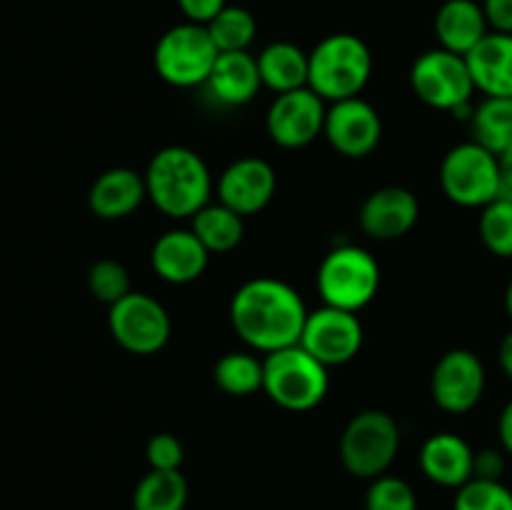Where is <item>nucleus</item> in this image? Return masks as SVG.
Listing matches in <instances>:
<instances>
[{
    "instance_id": "obj_1",
    "label": "nucleus",
    "mask_w": 512,
    "mask_h": 510,
    "mask_svg": "<svg viewBox=\"0 0 512 510\" xmlns=\"http://www.w3.org/2000/svg\"><path fill=\"white\" fill-rule=\"evenodd\" d=\"M228 313L238 338L268 355L300 343L310 310L285 280L253 278L235 290Z\"/></svg>"
},
{
    "instance_id": "obj_2",
    "label": "nucleus",
    "mask_w": 512,
    "mask_h": 510,
    "mask_svg": "<svg viewBox=\"0 0 512 510\" xmlns=\"http://www.w3.org/2000/svg\"><path fill=\"white\" fill-rule=\"evenodd\" d=\"M148 200L173 220L193 218L210 203L213 175L205 160L185 145H168L150 158L143 173Z\"/></svg>"
},
{
    "instance_id": "obj_3",
    "label": "nucleus",
    "mask_w": 512,
    "mask_h": 510,
    "mask_svg": "<svg viewBox=\"0 0 512 510\" xmlns=\"http://www.w3.org/2000/svg\"><path fill=\"white\" fill-rule=\"evenodd\" d=\"M373 75V53L353 33H333L308 53V88L325 103L358 98Z\"/></svg>"
},
{
    "instance_id": "obj_4",
    "label": "nucleus",
    "mask_w": 512,
    "mask_h": 510,
    "mask_svg": "<svg viewBox=\"0 0 512 510\" xmlns=\"http://www.w3.org/2000/svg\"><path fill=\"white\" fill-rule=\"evenodd\" d=\"M328 388V365L313 358L300 343L263 358V390L283 410L305 413L318 408L328 395Z\"/></svg>"
},
{
    "instance_id": "obj_5",
    "label": "nucleus",
    "mask_w": 512,
    "mask_h": 510,
    "mask_svg": "<svg viewBox=\"0 0 512 510\" xmlns=\"http://www.w3.org/2000/svg\"><path fill=\"white\" fill-rule=\"evenodd\" d=\"M315 285L323 305L358 313L380 290V265L373 253L358 245H338L318 265Z\"/></svg>"
},
{
    "instance_id": "obj_6",
    "label": "nucleus",
    "mask_w": 512,
    "mask_h": 510,
    "mask_svg": "<svg viewBox=\"0 0 512 510\" xmlns=\"http://www.w3.org/2000/svg\"><path fill=\"white\" fill-rule=\"evenodd\" d=\"M413 93L435 110H448L455 118L473 115L475 83L465 55L450 53L445 48L425 50L410 68Z\"/></svg>"
},
{
    "instance_id": "obj_7",
    "label": "nucleus",
    "mask_w": 512,
    "mask_h": 510,
    "mask_svg": "<svg viewBox=\"0 0 512 510\" xmlns=\"http://www.w3.org/2000/svg\"><path fill=\"white\" fill-rule=\"evenodd\" d=\"M400 450V425L385 410L353 415L340 435V460L353 478L375 480L390 470Z\"/></svg>"
},
{
    "instance_id": "obj_8",
    "label": "nucleus",
    "mask_w": 512,
    "mask_h": 510,
    "mask_svg": "<svg viewBox=\"0 0 512 510\" xmlns=\"http://www.w3.org/2000/svg\"><path fill=\"white\" fill-rule=\"evenodd\" d=\"M440 188L450 203L485 208L503 193L498 155L475 140L455 145L440 163Z\"/></svg>"
},
{
    "instance_id": "obj_9",
    "label": "nucleus",
    "mask_w": 512,
    "mask_h": 510,
    "mask_svg": "<svg viewBox=\"0 0 512 510\" xmlns=\"http://www.w3.org/2000/svg\"><path fill=\"white\" fill-rule=\"evenodd\" d=\"M220 50L208 28L198 23L173 25L155 43L153 63L160 78L175 88H195L208 83Z\"/></svg>"
},
{
    "instance_id": "obj_10",
    "label": "nucleus",
    "mask_w": 512,
    "mask_h": 510,
    "mask_svg": "<svg viewBox=\"0 0 512 510\" xmlns=\"http://www.w3.org/2000/svg\"><path fill=\"white\" fill-rule=\"evenodd\" d=\"M108 328L115 343L133 355L160 353L173 333V323L163 303L138 290L110 305Z\"/></svg>"
},
{
    "instance_id": "obj_11",
    "label": "nucleus",
    "mask_w": 512,
    "mask_h": 510,
    "mask_svg": "<svg viewBox=\"0 0 512 510\" xmlns=\"http://www.w3.org/2000/svg\"><path fill=\"white\" fill-rule=\"evenodd\" d=\"M485 383H488V375H485L483 360L473 350L453 348L440 355L435 363L433 375H430V395L440 410L463 415L483 400Z\"/></svg>"
},
{
    "instance_id": "obj_12",
    "label": "nucleus",
    "mask_w": 512,
    "mask_h": 510,
    "mask_svg": "<svg viewBox=\"0 0 512 510\" xmlns=\"http://www.w3.org/2000/svg\"><path fill=\"white\" fill-rule=\"evenodd\" d=\"M363 338L365 333L358 313L323 305V308L308 313L300 345L320 363L333 368V365H345L358 358Z\"/></svg>"
},
{
    "instance_id": "obj_13",
    "label": "nucleus",
    "mask_w": 512,
    "mask_h": 510,
    "mask_svg": "<svg viewBox=\"0 0 512 510\" xmlns=\"http://www.w3.org/2000/svg\"><path fill=\"white\" fill-rule=\"evenodd\" d=\"M328 105L315 90L298 88L275 95L265 115L270 140L280 148L298 150L323 135Z\"/></svg>"
},
{
    "instance_id": "obj_14",
    "label": "nucleus",
    "mask_w": 512,
    "mask_h": 510,
    "mask_svg": "<svg viewBox=\"0 0 512 510\" xmlns=\"http://www.w3.org/2000/svg\"><path fill=\"white\" fill-rule=\"evenodd\" d=\"M323 135L335 153L350 160L368 158L383 138L380 113L358 95V98L338 100L328 105Z\"/></svg>"
},
{
    "instance_id": "obj_15",
    "label": "nucleus",
    "mask_w": 512,
    "mask_h": 510,
    "mask_svg": "<svg viewBox=\"0 0 512 510\" xmlns=\"http://www.w3.org/2000/svg\"><path fill=\"white\" fill-rule=\"evenodd\" d=\"M278 175L263 158H240L230 163L218 178V200L238 215H258L273 200Z\"/></svg>"
},
{
    "instance_id": "obj_16",
    "label": "nucleus",
    "mask_w": 512,
    "mask_h": 510,
    "mask_svg": "<svg viewBox=\"0 0 512 510\" xmlns=\"http://www.w3.org/2000/svg\"><path fill=\"white\" fill-rule=\"evenodd\" d=\"M360 228L373 240H398L415 228L420 218V203L408 188L385 185L360 208Z\"/></svg>"
},
{
    "instance_id": "obj_17",
    "label": "nucleus",
    "mask_w": 512,
    "mask_h": 510,
    "mask_svg": "<svg viewBox=\"0 0 512 510\" xmlns=\"http://www.w3.org/2000/svg\"><path fill=\"white\" fill-rule=\"evenodd\" d=\"M210 253L193 230H168L160 235L150 250V265L165 283L188 285L198 280L208 268Z\"/></svg>"
},
{
    "instance_id": "obj_18",
    "label": "nucleus",
    "mask_w": 512,
    "mask_h": 510,
    "mask_svg": "<svg viewBox=\"0 0 512 510\" xmlns=\"http://www.w3.org/2000/svg\"><path fill=\"white\" fill-rule=\"evenodd\" d=\"M420 470L443 488H463L475 478V450L455 433H435L420 448Z\"/></svg>"
},
{
    "instance_id": "obj_19",
    "label": "nucleus",
    "mask_w": 512,
    "mask_h": 510,
    "mask_svg": "<svg viewBox=\"0 0 512 510\" xmlns=\"http://www.w3.org/2000/svg\"><path fill=\"white\" fill-rule=\"evenodd\" d=\"M468 68L485 98H512V35L490 30L468 55Z\"/></svg>"
},
{
    "instance_id": "obj_20",
    "label": "nucleus",
    "mask_w": 512,
    "mask_h": 510,
    "mask_svg": "<svg viewBox=\"0 0 512 510\" xmlns=\"http://www.w3.org/2000/svg\"><path fill=\"white\" fill-rule=\"evenodd\" d=\"M148 200L145 178L133 168H110L93 180L88 205L100 220H120L133 215Z\"/></svg>"
},
{
    "instance_id": "obj_21",
    "label": "nucleus",
    "mask_w": 512,
    "mask_h": 510,
    "mask_svg": "<svg viewBox=\"0 0 512 510\" xmlns=\"http://www.w3.org/2000/svg\"><path fill=\"white\" fill-rule=\"evenodd\" d=\"M488 33V18L478 0H445L435 15L438 43L450 53L468 55Z\"/></svg>"
},
{
    "instance_id": "obj_22",
    "label": "nucleus",
    "mask_w": 512,
    "mask_h": 510,
    "mask_svg": "<svg viewBox=\"0 0 512 510\" xmlns=\"http://www.w3.org/2000/svg\"><path fill=\"white\" fill-rule=\"evenodd\" d=\"M210 93L223 105H245L263 88L258 70V58L248 50L240 53H220L213 65L208 83Z\"/></svg>"
},
{
    "instance_id": "obj_23",
    "label": "nucleus",
    "mask_w": 512,
    "mask_h": 510,
    "mask_svg": "<svg viewBox=\"0 0 512 510\" xmlns=\"http://www.w3.org/2000/svg\"><path fill=\"white\" fill-rule=\"evenodd\" d=\"M260 80L275 95L308 88V53L288 40L265 45L258 55Z\"/></svg>"
},
{
    "instance_id": "obj_24",
    "label": "nucleus",
    "mask_w": 512,
    "mask_h": 510,
    "mask_svg": "<svg viewBox=\"0 0 512 510\" xmlns=\"http://www.w3.org/2000/svg\"><path fill=\"white\" fill-rule=\"evenodd\" d=\"M190 230L198 235L200 243L208 248V253H230L240 245L245 235L243 215L230 210L228 205L208 203L190 218Z\"/></svg>"
},
{
    "instance_id": "obj_25",
    "label": "nucleus",
    "mask_w": 512,
    "mask_h": 510,
    "mask_svg": "<svg viewBox=\"0 0 512 510\" xmlns=\"http://www.w3.org/2000/svg\"><path fill=\"white\" fill-rule=\"evenodd\" d=\"M188 480L180 470H148L133 490V510H185Z\"/></svg>"
},
{
    "instance_id": "obj_26",
    "label": "nucleus",
    "mask_w": 512,
    "mask_h": 510,
    "mask_svg": "<svg viewBox=\"0 0 512 510\" xmlns=\"http://www.w3.org/2000/svg\"><path fill=\"white\" fill-rule=\"evenodd\" d=\"M473 140L490 153H503L512 145V98H483L470 115Z\"/></svg>"
},
{
    "instance_id": "obj_27",
    "label": "nucleus",
    "mask_w": 512,
    "mask_h": 510,
    "mask_svg": "<svg viewBox=\"0 0 512 510\" xmlns=\"http://www.w3.org/2000/svg\"><path fill=\"white\" fill-rule=\"evenodd\" d=\"M213 378L223 393L245 398L263 390V360L245 350H233L215 363Z\"/></svg>"
},
{
    "instance_id": "obj_28",
    "label": "nucleus",
    "mask_w": 512,
    "mask_h": 510,
    "mask_svg": "<svg viewBox=\"0 0 512 510\" xmlns=\"http://www.w3.org/2000/svg\"><path fill=\"white\" fill-rule=\"evenodd\" d=\"M205 28L220 53H240L253 45L258 35V20L243 5H225Z\"/></svg>"
},
{
    "instance_id": "obj_29",
    "label": "nucleus",
    "mask_w": 512,
    "mask_h": 510,
    "mask_svg": "<svg viewBox=\"0 0 512 510\" xmlns=\"http://www.w3.org/2000/svg\"><path fill=\"white\" fill-rule=\"evenodd\" d=\"M480 210L478 233L483 245L498 258H512V198L500 195Z\"/></svg>"
},
{
    "instance_id": "obj_30",
    "label": "nucleus",
    "mask_w": 512,
    "mask_h": 510,
    "mask_svg": "<svg viewBox=\"0 0 512 510\" xmlns=\"http://www.w3.org/2000/svg\"><path fill=\"white\" fill-rule=\"evenodd\" d=\"M453 510H512V490L503 480L473 478L458 488Z\"/></svg>"
},
{
    "instance_id": "obj_31",
    "label": "nucleus",
    "mask_w": 512,
    "mask_h": 510,
    "mask_svg": "<svg viewBox=\"0 0 512 510\" xmlns=\"http://www.w3.org/2000/svg\"><path fill=\"white\" fill-rule=\"evenodd\" d=\"M88 290L95 300L105 303L108 308L123 300L128 293H133L128 270L118 260H98V263L90 265Z\"/></svg>"
},
{
    "instance_id": "obj_32",
    "label": "nucleus",
    "mask_w": 512,
    "mask_h": 510,
    "mask_svg": "<svg viewBox=\"0 0 512 510\" xmlns=\"http://www.w3.org/2000/svg\"><path fill=\"white\" fill-rule=\"evenodd\" d=\"M365 510H418V495L408 480L385 473L370 480Z\"/></svg>"
},
{
    "instance_id": "obj_33",
    "label": "nucleus",
    "mask_w": 512,
    "mask_h": 510,
    "mask_svg": "<svg viewBox=\"0 0 512 510\" xmlns=\"http://www.w3.org/2000/svg\"><path fill=\"white\" fill-rule=\"evenodd\" d=\"M183 458V443L173 433H155L145 445V460L150 470H180Z\"/></svg>"
},
{
    "instance_id": "obj_34",
    "label": "nucleus",
    "mask_w": 512,
    "mask_h": 510,
    "mask_svg": "<svg viewBox=\"0 0 512 510\" xmlns=\"http://www.w3.org/2000/svg\"><path fill=\"white\" fill-rule=\"evenodd\" d=\"M225 5L228 0H178V8L183 10L185 20L198 25H208Z\"/></svg>"
},
{
    "instance_id": "obj_35",
    "label": "nucleus",
    "mask_w": 512,
    "mask_h": 510,
    "mask_svg": "<svg viewBox=\"0 0 512 510\" xmlns=\"http://www.w3.org/2000/svg\"><path fill=\"white\" fill-rule=\"evenodd\" d=\"M483 10L493 33L512 35V0H483Z\"/></svg>"
},
{
    "instance_id": "obj_36",
    "label": "nucleus",
    "mask_w": 512,
    "mask_h": 510,
    "mask_svg": "<svg viewBox=\"0 0 512 510\" xmlns=\"http://www.w3.org/2000/svg\"><path fill=\"white\" fill-rule=\"evenodd\" d=\"M503 453H500V450H483V453H475V478H483V480L503 478L505 473Z\"/></svg>"
},
{
    "instance_id": "obj_37",
    "label": "nucleus",
    "mask_w": 512,
    "mask_h": 510,
    "mask_svg": "<svg viewBox=\"0 0 512 510\" xmlns=\"http://www.w3.org/2000/svg\"><path fill=\"white\" fill-rule=\"evenodd\" d=\"M498 438L505 453L512 455V400L505 405L503 413H500L498 418Z\"/></svg>"
},
{
    "instance_id": "obj_38",
    "label": "nucleus",
    "mask_w": 512,
    "mask_h": 510,
    "mask_svg": "<svg viewBox=\"0 0 512 510\" xmlns=\"http://www.w3.org/2000/svg\"><path fill=\"white\" fill-rule=\"evenodd\" d=\"M498 165H500V178H503V193L505 198H512V145L505 148L503 153H498Z\"/></svg>"
},
{
    "instance_id": "obj_39",
    "label": "nucleus",
    "mask_w": 512,
    "mask_h": 510,
    "mask_svg": "<svg viewBox=\"0 0 512 510\" xmlns=\"http://www.w3.org/2000/svg\"><path fill=\"white\" fill-rule=\"evenodd\" d=\"M498 363H500V368H503V373L512 380V330L510 333H505V338L500 340Z\"/></svg>"
},
{
    "instance_id": "obj_40",
    "label": "nucleus",
    "mask_w": 512,
    "mask_h": 510,
    "mask_svg": "<svg viewBox=\"0 0 512 510\" xmlns=\"http://www.w3.org/2000/svg\"><path fill=\"white\" fill-rule=\"evenodd\" d=\"M505 310H508V315L512 320V280L508 283V290H505Z\"/></svg>"
}]
</instances>
